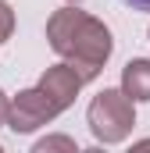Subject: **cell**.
I'll return each instance as SVG.
<instances>
[{
    "instance_id": "1",
    "label": "cell",
    "mask_w": 150,
    "mask_h": 153,
    "mask_svg": "<svg viewBox=\"0 0 150 153\" xmlns=\"http://www.w3.org/2000/svg\"><path fill=\"white\" fill-rule=\"evenodd\" d=\"M46 43H50V50L61 61H72L75 68L82 71L86 82H93V78L100 75L104 64L111 61V53H114L111 29L100 18L79 11L75 4L57 7L46 18Z\"/></svg>"
},
{
    "instance_id": "2",
    "label": "cell",
    "mask_w": 150,
    "mask_h": 153,
    "mask_svg": "<svg viewBox=\"0 0 150 153\" xmlns=\"http://www.w3.org/2000/svg\"><path fill=\"white\" fill-rule=\"evenodd\" d=\"M86 125H89L97 143L118 146L136 128V100L125 89H104V93L93 96V103L86 111Z\"/></svg>"
},
{
    "instance_id": "3",
    "label": "cell",
    "mask_w": 150,
    "mask_h": 153,
    "mask_svg": "<svg viewBox=\"0 0 150 153\" xmlns=\"http://www.w3.org/2000/svg\"><path fill=\"white\" fill-rule=\"evenodd\" d=\"M61 114V107L43 93V89H22L14 100H11V117H7V128L14 135H29L43 125H50L54 117Z\"/></svg>"
},
{
    "instance_id": "4",
    "label": "cell",
    "mask_w": 150,
    "mask_h": 153,
    "mask_svg": "<svg viewBox=\"0 0 150 153\" xmlns=\"http://www.w3.org/2000/svg\"><path fill=\"white\" fill-rule=\"evenodd\" d=\"M86 85V78H82V71L75 68L72 61H61V64H50L43 75H39V89L61 107V111H68L75 103V96H79V89Z\"/></svg>"
},
{
    "instance_id": "5",
    "label": "cell",
    "mask_w": 150,
    "mask_h": 153,
    "mask_svg": "<svg viewBox=\"0 0 150 153\" xmlns=\"http://www.w3.org/2000/svg\"><path fill=\"white\" fill-rule=\"evenodd\" d=\"M122 89L136 103H150V61L147 57H132L122 68Z\"/></svg>"
},
{
    "instance_id": "6",
    "label": "cell",
    "mask_w": 150,
    "mask_h": 153,
    "mask_svg": "<svg viewBox=\"0 0 150 153\" xmlns=\"http://www.w3.org/2000/svg\"><path fill=\"white\" fill-rule=\"evenodd\" d=\"M50 150H68V153H75L79 146H75V139H68V135H46V139H39L36 146H32V153H50Z\"/></svg>"
},
{
    "instance_id": "7",
    "label": "cell",
    "mask_w": 150,
    "mask_h": 153,
    "mask_svg": "<svg viewBox=\"0 0 150 153\" xmlns=\"http://www.w3.org/2000/svg\"><path fill=\"white\" fill-rule=\"evenodd\" d=\"M11 32H14V11H11V4L0 0V43H7Z\"/></svg>"
},
{
    "instance_id": "8",
    "label": "cell",
    "mask_w": 150,
    "mask_h": 153,
    "mask_svg": "<svg viewBox=\"0 0 150 153\" xmlns=\"http://www.w3.org/2000/svg\"><path fill=\"white\" fill-rule=\"evenodd\" d=\"M7 117H11V100H7V93L0 89V128L7 125Z\"/></svg>"
},
{
    "instance_id": "9",
    "label": "cell",
    "mask_w": 150,
    "mask_h": 153,
    "mask_svg": "<svg viewBox=\"0 0 150 153\" xmlns=\"http://www.w3.org/2000/svg\"><path fill=\"white\" fill-rule=\"evenodd\" d=\"M125 7H132V11H143V14H150V0H122Z\"/></svg>"
},
{
    "instance_id": "10",
    "label": "cell",
    "mask_w": 150,
    "mask_h": 153,
    "mask_svg": "<svg viewBox=\"0 0 150 153\" xmlns=\"http://www.w3.org/2000/svg\"><path fill=\"white\" fill-rule=\"evenodd\" d=\"M68 4H79V0H68Z\"/></svg>"
}]
</instances>
